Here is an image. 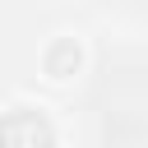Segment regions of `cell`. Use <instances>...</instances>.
Segmentation results:
<instances>
[{"instance_id":"cell-1","label":"cell","mask_w":148,"mask_h":148,"mask_svg":"<svg viewBox=\"0 0 148 148\" xmlns=\"http://www.w3.org/2000/svg\"><path fill=\"white\" fill-rule=\"evenodd\" d=\"M0 148H56V130L42 111L14 106L0 116Z\"/></svg>"},{"instance_id":"cell-2","label":"cell","mask_w":148,"mask_h":148,"mask_svg":"<svg viewBox=\"0 0 148 148\" xmlns=\"http://www.w3.org/2000/svg\"><path fill=\"white\" fill-rule=\"evenodd\" d=\"M79 65H83V46H79L74 37H56V42L46 46V56H42V69H46L51 79H74Z\"/></svg>"}]
</instances>
